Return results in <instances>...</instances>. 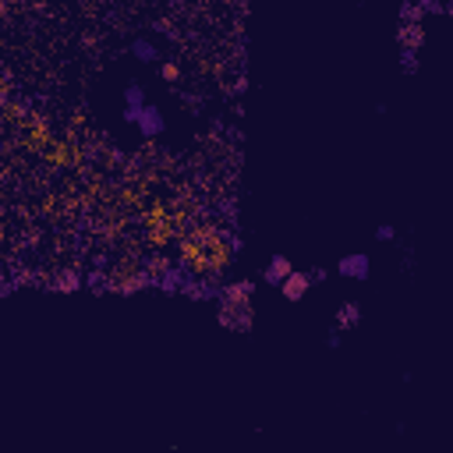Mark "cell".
<instances>
[{
  "instance_id": "3957f363",
  "label": "cell",
  "mask_w": 453,
  "mask_h": 453,
  "mask_svg": "<svg viewBox=\"0 0 453 453\" xmlns=\"http://www.w3.org/2000/svg\"><path fill=\"white\" fill-rule=\"evenodd\" d=\"M128 117L142 128V135H156L159 128H163V121H159V113L152 110V106H142L138 113H128Z\"/></svg>"
},
{
  "instance_id": "52a82bcc",
  "label": "cell",
  "mask_w": 453,
  "mask_h": 453,
  "mask_svg": "<svg viewBox=\"0 0 453 453\" xmlns=\"http://www.w3.org/2000/svg\"><path fill=\"white\" fill-rule=\"evenodd\" d=\"M163 78H166V82H178V78H181V68H178V64H163Z\"/></svg>"
},
{
  "instance_id": "7a4b0ae2",
  "label": "cell",
  "mask_w": 453,
  "mask_h": 453,
  "mask_svg": "<svg viewBox=\"0 0 453 453\" xmlns=\"http://www.w3.org/2000/svg\"><path fill=\"white\" fill-rule=\"evenodd\" d=\"M291 273H294V266H291L287 259H283V255H273V259H269V266H266V273H262V280H266V283H273V287H280V283L287 280Z\"/></svg>"
},
{
  "instance_id": "ba28073f",
  "label": "cell",
  "mask_w": 453,
  "mask_h": 453,
  "mask_svg": "<svg viewBox=\"0 0 453 453\" xmlns=\"http://www.w3.org/2000/svg\"><path fill=\"white\" fill-rule=\"evenodd\" d=\"M393 238V226H379V241H389Z\"/></svg>"
},
{
  "instance_id": "277c9868",
  "label": "cell",
  "mask_w": 453,
  "mask_h": 453,
  "mask_svg": "<svg viewBox=\"0 0 453 453\" xmlns=\"http://www.w3.org/2000/svg\"><path fill=\"white\" fill-rule=\"evenodd\" d=\"M340 276H368V255H351V259H340Z\"/></svg>"
},
{
  "instance_id": "8992f818",
  "label": "cell",
  "mask_w": 453,
  "mask_h": 453,
  "mask_svg": "<svg viewBox=\"0 0 453 453\" xmlns=\"http://www.w3.org/2000/svg\"><path fill=\"white\" fill-rule=\"evenodd\" d=\"M135 53L142 57V61H152V57H156V46H152L149 39H138V43H135Z\"/></svg>"
},
{
  "instance_id": "5b68a950",
  "label": "cell",
  "mask_w": 453,
  "mask_h": 453,
  "mask_svg": "<svg viewBox=\"0 0 453 453\" xmlns=\"http://www.w3.org/2000/svg\"><path fill=\"white\" fill-rule=\"evenodd\" d=\"M358 319H361V312H358V305H354V301H347L344 308H340V315H336V322H340V326H358Z\"/></svg>"
},
{
  "instance_id": "6da1fadb",
  "label": "cell",
  "mask_w": 453,
  "mask_h": 453,
  "mask_svg": "<svg viewBox=\"0 0 453 453\" xmlns=\"http://www.w3.org/2000/svg\"><path fill=\"white\" fill-rule=\"evenodd\" d=\"M308 287H312V280H308L305 273H298V269H294L287 280L280 283V291H283V298H287V301H301Z\"/></svg>"
}]
</instances>
